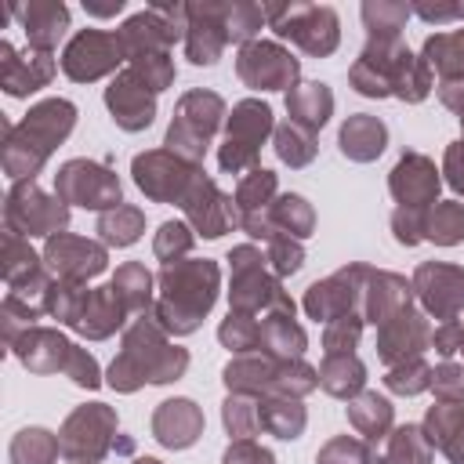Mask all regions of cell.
<instances>
[{
    "mask_svg": "<svg viewBox=\"0 0 464 464\" xmlns=\"http://www.w3.org/2000/svg\"><path fill=\"white\" fill-rule=\"evenodd\" d=\"M163 297L156 304L160 326L174 334H192L218 297V265L214 261H174L160 276Z\"/></svg>",
    "mask_w": 464,
    "mask_h": 464,
    "instance_id": "obj_2",
    "label": "cell"
},
{
    "mask_svg": "<svg viewBox=\"0 0 464 464\" xmlns=\"http://www.w3.org/2000/svg\"><path fill=\"white\" fill-rule=\"evenodd\" d=\"M460 334H464V323L450 319V323H442L439 330H431V348H435L439 355H453V352L460 348Z\"/></svg>",
    "mask_w": 464,
    "mask_h": 464,
    "instance_id": "obj_58",
    "label": "cell"
},
{
    "mask_svg": "<svg viewBox=\"0 0 464 464\" xmlns=\"http://www.w3.org/2000/svg\"><path fill=\"white\" fill-rule=\"evenodd\" d=\"M272 192H276V174L254 167V170L239 181L236 203L243 207V214H257V210H268V196H272Z\"/></svg>",
    "mask_w": 464,
    "mask_h": 464,
    "instance_id": "obj_44",
    "label": "cell"
},
{
    "mask_svg": "<svg viewBox=\"0 0 464 464\" xmlns=\"http://www.w3.org/2000/svg\"><path fill=\"white\" fill-rule=\"evenodd\" d=\"M428 442L439 446L450 460L464 464V406L457 402H442L428 410Z\"/></svg>",
    "mask_w": 464,
    "mask_h": 464,
    "instance_id": "obj_29",
    "label": "cell"
},
{
    "mask_svg": "<svg viewBox=\"0 0 464 464\" xmlns=\"http://www.w3.org/2000/svg\"><path fill=\"white\" fill-rule=\"evenodd\" d=\"M261 348L276 359H297L304 352V330L294 323L290 308H276L261 319Z\"/></svg>",
    "mask_w": 464,
    "mask_h": 464,
    "instance_id": "obj_30",
    "label": "cell"
},
{
    "mask_svg": "<svg viewBox=\"0 0 464 464\" xmlns=\"http://www.w3.org/2000/svg\"><path fill=\"white\" fill-rule=\"evenodd\" d=\"M239 76L250 83V87H265V91H276V87H290L294 76H297V58H290L283 47L276 44H246L239 51V62H236Z\"/></svg>",
    "mask_w": 464,
    "mask_h": 464,
    "instance_id": "obj_16",
    "label": "cell"
},
{
    "mask_svg": "<svg viewBox=\"0 0 464 464\" xmlns=\"http://www.w3.org/2000/svg\"><path fill=\"white\" fill-rule=\"evenodd\" d=\"M44 257L69 283H83L87 276H98L105 268V250L98 243H87V239H76V236H65V232L47 239Z\"/></svg>",
    "mask_w": 464,
    "mask_h": 464,
    "instance_id": "obj_18",
    "label": "cell"
},
{
    "mask_svg": "<svg viewBox=\"0 0 464 464\" xmlns=\"http://www.w3.org/2000/svg\"><path fill=\"white\" fill-rule=\"evenodd\" d=\"M181 207H185V214L192 218V225L199 228V236H207V239L228 232V228L239 221L236 210H232V199H228L225 192H218V185H214L210 178H203V174H199V178L192 181V188L185 192Z\"/></svg>",
    "mask_w": 464,
    "mask_h": 464,
    "instance_id": "obj_17",
    "label": "cell"
},
{
    "mask_svg": "<svg viewBox=\"0 0 464 464\" xmlns=\"http://www.w3.org/2000/svg\"><path fill=\"white\" fill-rule=\"evenodd\" d=\"M446 174H450V185L457 192H464V141L446 149Z\"/></svg>",
    "mask_w": 464,
    "mask_h": 464,
    "instance_id": "obj_60",
    "label": "cell"
},
{
    "mask_svg": "<svg viewBox=\"0 0 464 464\" xmlns=\"http://www.w3.org/2000/svg\"><path fill=\"white\" fill-rule=\"evenodd\" d=\"M362 265H352V268H341L337 276H330L326 283H315L308 286L304 294V312L312 319H323V323H334L341 315H355L352 308L362 301Z\"/></svg>",
    "mask_w": 464,
    "mask_h": 464,
    "instance_id": "obj_12",
    "label": "cell"
},
{
    "mask_svg": "<svg viewBox=\"0 0 464 464\" xmlns=\"http://www.w3.org/2000/svg\"><path fill=\"white\" fill-rule=\"evenodd\" d=\"M134 464H160V460H152V457H141V460H134Z\"/></svg>",
    "mask_w": 464,
    "mask_h": 464,
    "instance_id": "obj_61",
    "label": "cell"
},
{
    "mask_svg": "<svg viewBox=\"0 0 464 464\" xmlns=\"http://www.w3.org/2000/svg\"><path fill=\"white\" fill-rule=\"evenodd\" d=\"M431 377H435V370H428L420 359H406V362H399V366H392V370H388L384 384H388L392 392L417 395V392L431 388Z\"/></svg>",
    "mask_w": 464,
    "mask_h": 464,
    "instance_id": "obj_48",
    "label": "cell"
},
{
    "mask_svg": "<svg viewBox=\"0 0 464 464\" xmlns=\"http://www.w3.org/2000/svg\"><path fill=\"white\" fill-rule=\"evenodd\" d=\"M112 286H116V294H120V301L127 304V312L130 308H145L149 304V286H152V276L141 268V265H123L120 272H116V279H112Z\"/></svg>",
    "mask_w": 464,
    "mask_h": 464,
    "instance_id": "obj_45",
    "label": "cell"
},
{
    "mask_svg": "<svg viewBox=\"0 0 464 464\" xmlns=\"http://www.w3.org/2000/svg\"><path fill=\"white\" fill-rule=\"evenodd\" d=\"M225 464H272V453L254 446V442H246V439H239L236 446H228Z\"/></svg>",
    "mask_w": 464,
    "mask_h": 464,
    "instance_id": "obj_59",
    "label": "cell"
},
{
    "mask_svg": "<svg viewBox=\"0 0 464 464\" xmlns=\"http://www.w3.org/2000/svg\"><path fill=\"white\" fill-rule=\"evenodd\" d=\"M185 14H188V7H174V11L170 7H152V11H141V14H134L130 22L120 25L116 40H120L123 54H130V62L145 58V54H163L181 36V29H188V25L174 22V18H185Z\"/></svg>",
    "mask_w": 464,
    "mask_h": 464,
    "instance_id": "obj_8",
    "label": "cell"
},
{
    "mask_svg": "<svg viewBox=\"0 0 464 464\" xmlns=\"http://www.w3.org/2000/svg\"><path fill=\"white\" fill-rule=\"evenodd\" d=\"M406 14L410 11L402 4H366L362 7V18H366L373 40H395V33L402 29Z\"/></svg>",
    "mask_w": 464,
    "mask_h": 464,
    "instance_id": "obj_47",
    "label": "cell"
},
{
    "mask_svg": "<svg viewBox=\"0 0 464 464\" xmlns=\"http://www.w3.org/2000/svg\"><path fill=\"white\" fill-rule=\"evenodd\" d=\"M123 312H127V304L120 301V294H116L112 283L102 286V290H87L83 308H80L72 330H80L87 337H105V334H112L123 323Z\"/></svg>",
    "mask_w": 464,
    "mask_h": 464,
    "instance_id": "obj_26",
    "label": "cell"
},
{
    "mask_svg": "<svg viewBox=\"0 0 464 464\" xmlns=\"http://www.w3.org/2000/svg\"><path fill=\"white\" fill-rule=\"evenodd\" d=\"M0 54H4V91L7 94H29L36 87H44L51 80V54L47 51H33L29 62H18L11 44H0Z\"/></svg>",
    "mask_w": 464,
    "mask_h": 464,
    "instance_id": "obj_28",
    "label": "cell"
},
{
    "mask_svg": "<svg viewBox=\"0 0 464 464\" xmlns=\"http://www.w3.org/2000/svg\"><path fill=\"white\" fill-rule=\"evenodd\" d=\"M431 388H435V395H442V402H460L464 399V366H453V362L439 366L431 377Z\"/></svg>",
    "mask_w": 464,
    "mask_h": 464,
    "instance_id": "obj_55",
    "label": "cell"
},
{
    "mask_svg": "<svg viewBox=\"0 0 464 464\" xmlns=\"http://www.w3.org/2000/svg\"><path fill=\"white\" fill-rule=\"evenodd\" d=\"M410 283L402 276H392V272H370L366 268V286H362V315L366 323H384L392 319L395 312H402L410 304Z\"/></svg>",
    "mask_w": 464,
    "mask_h": 464,
    "instance_id": "obj_22",
    "label": "cell"
},
{
    "mask_svg": "<svg viewBox=\"0 0 464 464\" xmlns=\"http://www.w3.org/2000/svg\"><path fill=\"white\" fill-rule=\"evenodd\" d=\"M65 373H69L76 384H83V388H98V384H102V377H98V362H94L87 352H80V348H72Z\"/></svg>",
    "mask_w": 464,
    "mask_h": 464,
    "instance_id": "obj_57",
    "label": "cell"
},
{
    "mask_svg": "<svg viewBox=\"0 0 464 464\" xmlns=\"http://www.w3.org/2000/svg\"><path fill=\"white\" fill-rule=\"evenodd\" d=\"M272 130V109L265 102H239L228 116V138L221 145V167L225 170H243L254 167L257 145Z\"/></svg>",
    "mask_w": 464,
    "mask_h": 464,
    "instance_id": "obj_9",
    "label": "cell"
},
{
    "mask_svg": "<svg viewBox=\"0 0 464 464\" xmlns=\"http://www.w3.org/2000/svg\"><path fill=\"white\" fill-rule=\"evenodd\" d=\"M286 109H290V116H294L297 127L315 130V127H323L326 116H330L334 94L326 91V83H297V87H290V94H286Z\"/></svg>",
    "mask_w": 464,
    "mask_h": 464,
    "instance_id": "obj_31",
    "label": "cell"
},
{
    "mask_svg": "<svg viewBox=\"0 0 464 464\" xmlns=\"http://www.w3.org/2000/svg\"><path fill=\"white\" fill-rule=\"evenodd\" d=\"M392 196L406 210H428L435 203V196H439V174H435V167L424 156H417V152L402 156L399 167L392 170Z\"/></svg>",
    "mask_w": 464,
    "mask_h": 464,
    "instance_id": "obj_20",
    "label": "cell"
},
{
    "mask_svg": "<svg viewBox=\"0 0 464 464\" xmlns=\"http://www.w3.org/2000/svg\"><path fill=\"white\" fill-rule=\"evenodd\" d=\"M359 330H362V319L359 315H341L334 323H326V355H352L355 341H359Z\"/></svg>",
    "mask_w": 464,
    "mask_h": 464,
    "instance_id": "obj_50",
    "label": "cell"
},
{
    "mask_svg": "<svg viewBox=\"0 0 464 464\" xmlns=\"http://www.w3.org/2000/svg\"><path fill=\"white\" fill-rule=\"evenodd\" d=\"M11 199L25 203V218H22V221H14V225H7L11 232L40 236V232H58V228H65L69 210L62 207V199H47L33 181H29V185H14Z\"/></svg>",
    "mask_w": 464,
    "mask_h": 464,
    "instance_id": "obj_25",
    "label": "cell"
},
{
    "mask_svg": "<svg viewBox=\"0 0 464 464\" xmlns=\"http://www.w3.org/2000/svg\"><path fill=\"white\" fill-rule=\"evenodd\" d=\"M348 417H352V424H355L370 442L384 439V431L392 428V406H388V399H381L377 392H362V395L348 406Z\"/></svg>",
    "mask_w": 464,
    "mask_h": 464,
    "instance_id": "obj_36",
    "label": "cell"
},
{
    "mask_svg": "<svg viewBox=\"0 0 464 464\" xmlns=\"http://www.w3.org/2000/svg\"><path fill=\"white\" fill-rule=\"evenodd\" d=\"M185 366H188V355L181 348H170L152 319H138L123 337L120 359L109 366V384L120 392H134L141 381H152V384L178 381Z\"/></svg>",
    "mask_w": 464,
    "mask_h": 464,
    "instance_id": "obj_1",
    "label": "cell"
},
{
    "mask_svg": "<svg viewBox=\"0 0 464 464\" xmlns=\"http://www.w3.org/2000/svg\"><path fill=\"white\" fill-rule=\"evenodd\" d=\"M225 428L236 435V439H250L257 428H261V402H250L243 395H228L225 402Z\"/></svg>",
    "mask_w": 464,
    "mask_h": 464,
    "instance_id": "obj_49",
    "label": "cell"
},
{
    "mask_svg": "<svg viewBox=\"0 0 464 464\" xmlns=\"http://www.w3.org/2000/svg\"><path fill=\"white\" fill-rule=\"evenodd\" d=\"M413 290L420 294V301L428 304V312H435V319L450 323L464 308V268H453V265H420L417 276H413Z\"/></svg>",
    "mask_w": 464,
    "mask_h": 464,
    "instance_id": "obj_15",
    "label": "cell"
},
{
    "mask_svg": "<svg viewBox=\"0 0 464 464\" xmlns=\"http://www.w3.org/2000/svg\"><path fill=\"white\" fill-rule=\"evenodd\" d=\"M123 47L116 40V33H102V29H83L69 47H65V58H62V69L72 76V80H94L109 69H116Z\"/></svg>",
    "mask_w": 464,
    "mask_h": 464,
    "instance_id": "obj_14",
    "label": "cell"
},
{
    "mask_svg": "<svg viewBox=\"0 0 464 464\" xmlns=\"http://www.w3.org/2000/svg\"><path fill=\"white\" fill-rule=\"evenodd\" d=\"M268 243H272L268 261H272V268H276L279 276H286V272H297V268H301V261H304L301 243H290V236H276V239H268Z\"/></svg>",
    "mask_w": 464,
    "mask_h": 464,
    "instance_id": "obj_54",
    "label": "cell"
},
{
    "mask_svg": "<svg viewBox=\"0 0 464 464\" xmlns=\"http://www.w3.org/2000/svg\"><path fill=\"white\" fill-rule=\"evenodd\" d=\"M58 199L62 203H80V207H120V181L112 170L87 163V160H72L58 170Z\"/></svg>",
    "mask_w": 464,
    "mask_h": 464,
    "instance_id": "obj_11",
    "label": "cell"
},
{
    "mask_svg": "<svg viewBox=\"0 0 464 464\" xmlns=\"http://www.w3.org/2000/svg\"><path fill=\"white\" fill-rule=\"evenodd\" d=\"M221 98L210 94V91H192L181 98L178 105V116L167 130V149L188 163H199L203 152H207V141L210 134L218 130V120H221Z\"/></svg>",
    "mask_w": 464,
    "mask_h": 464,
    "instance_id": "obj_4",
    "label": "cell"
},
{
    "mask_svg": "<svg viewBox=\"0 0 464 464\" xmlns=\"http://www.w3.org/2000/svg\"><path fill=\"white\" fill-rule=\"evenodd\" d=\"M105 105H109L112 120H116L123 130H141V127H149L152 116H156V98H152V91H149L130 69L112 80V87L105 91Z\"/></svg>",
    "mask_w": 464,
    "mask_h": 464,
    "instance_id": "obj_19",
    "label": "cell"
},
{
    "mask_svg": "<svg viewBox=\"0 0 464 464\" xmlns=\"http://www.w3.org/2000/svg\"><path fill=\"white\" fill-rule=\"evenodd\" d=\"M431 344V330H428V319L417 312V308H402L395 312L392 319L381 323V334H377V355L388 362V366H399L406 359H417V352H424Z\"/></svg>",
    "mask_w": 464,
    "mask_h": 464,
    "instance_id": "obj_13",
    "label": "cell"
},
{
    "mask_svg": "<svg viewBox=\"0 0 464 464\" xmlns=\"http://www.w3.org/2000/svg\"><path fill=\"white\" fill-rule=\"evenodd\" d=\"M188 246H192V236H188V228L181 221H167L160 228V236H156V257H163L167 265L174 261V254H185Z\"/></svg>",
    "mask_w": 464,
    "mask_h": 464,
    "instance_id": "obj_53",
    "label": "cell"
},
{
    "mask_svg": "<svg viewBox=\"0 0 464 464\" xmlns=\"http://www.w3.org/2000/svg\"><path fill=\"white\" fill-rule=\"evenodd\" d=\"M384 141H388V130H384V123L377 116L359 112V116H352L341 127V149L352 160H373V156H381Z\"/></svg>",
    "mask_w": 464,
    "mask_h": 464,
    "instance_id": "obj_33",
    "label": "cell"
},
{
    "mask_svg": "<svg viewBox=\"0 0 464 464\" xmlns=\"http://www.w3.org/2000/svg\"><path fill=\"white\" fill-rule=\"evenodd\" d=\"M199 428H203V413L196 410L192 399H167V402L156 410V417H152L156 439H160L163 446H170V450L192 446L196 435H199Z\"/></svg>",
    "mask_w": 464,
    "mask_h": 464,
    "instance_id": "obj_24",
    "label": "cell"
},
{
    "mask_svg": "<svg viewBox=\"0 0 464 464\" xmlns=\"http://www.w3.org/2000/svg\"><path fill=\"white\" fill-rule=\"evenodd\" d=\"M18 14H22V25H25L29 44L36 51H51L54 40L65 33V22H69V11L62 4H29Z\"/></svg>",
    "mask_w": 464,
    "mask_h": 464,
    "instance_id": "obj_32",
    "label": "cell"
},
{
    "mask_svg": "<svg viewBox=\"0 0 464 464\" xmlns=\"http://www.w3.org/2000/svg\"><path fill=\"white\" fill-rule=\"evenodd\" d=\"M261 428H268L279 439H297L304 428V410L290 399H265L261 402Z\"/></svg>",
    "mask_w": 464,
    "mask_h": 464,
    "instance_id": "obj_39",
    "label": "cell"
},
{
    "mask_svg": "<svg viewBox=\"0 0 464 464\" xmlns=\"http://www.w3.org/2000/svg\"><path fill=\"white\" fill-rule=\"evenodd\" d=\"M130 72L156 94V91H163L170 80H174V65L167 62V54H145V58H134L130 62Z\"/></svg>",
    "mask_w": 464,
    "mask_h": 464,
    "instance_id": "obj_51",
    "label": "cell"
},
{
    "mask_svg": "<svg viewBox=\"0 0 464 464\" xmlns=\"http://www.w3.org/2000/svg\"><path fill=\"white\" fill-rule=\"evenodd\" d=\"M116 431V413L102 402H91V406H80L62 435H58V446H62V457L76 460V464H94L105 450H109V435Z\"/></svg>",
    "mask_w": 464,
    "mask_h": 464,
    "instance_id": "obj_7",
    "label": "cell"
},
{
    "mask_svg": "<svg viewBox=\"0 0 464 464\" xmlns=\"http://www.w3.org/2000/svg\"><path fill=\"white\" fill-rule=\"evenodd\" d=\"M315 464H366V446L355 439H334Z\"/></svg>",
    "mask_w": 464,
    "mask_h": 464,
    "instance_id": "obj_56",
    "label": "cell"
},
{
    "mask_svg": "<svg viewBox=\"0 0 464 464\" xmlns=\"http://www.w3.org/2000/svg\"><path fill=\"white\" fill-rule=\"evenodd\" d=\"M424 236L435 243H457L464 236V207L460 203H435V210H428L424 218Z\"/></svg>",
    "mask_w": 464,
    "mask_h": 464,
    "instance_id": "obj_43",
    "label": "cell"
},
{
    "mask_svg": "<svg viewBox=\"0 0 464 464\" xmlns=\"http://www.w3.org/2000/svg\"><path fill=\"white\" fill-rule=\"evenodd\" d=\"M225 384L236 395L246 392H265V395H304L319 384V373L312 366H304L301 359H276V355H261V359H236L225 366Z\"/></svg>",
    "mask_w": 464,
    "mask_h": 464,
    "instance_id": "obj_3",
    "label": "cell"
},
{
    "mask_svg": "<svg viewBox=\"0 0 464 464\" xmlns=\"http://www.w3.org/2000/svg\"><path fill=\"white\" fill-rule=\"evenodd\" d=\"M14 352H18V359H22L29 370L51 373V370H58V366H62V370L69 366L72 344H69L62 334H54V330H29Z\"/></svg>",
    "mask_w": 464,
    "mask_h": 464,
    "instance_id": "obj_27",
    "label": "cell"
},
{
    "mask_svg": "<svg viewBox=\"0 0 464 464\" xmlns=\"http://www.w3.org/2000/svg\"><path fill=\"white\" fill-rule=\"evenodd\" d=\"M62 453V446L44 431V428H25L11 442V460L14 464H51Z\"/></svg>",
    "mask_w": 464,
    "mask_h": 464,
    "instance_id": "obj_40",
    "label": "cell"
},
{
    "mask_svg": "<svg viewBox=\"0 0 464 464\" xmlns=\"http://www.w3.org/2000/svg\"><path fill=\"white\" fill-rule=\"evenodd\" d=\"M221 344H228L232 352H250L261 348V323H254L243 312H228V319L221 323Z\"/></svg>",
    "mask_w": 464,
    "mask_h": 464,
    "instance_id": "obj_46",
    "label": "cell"
},
{
    "mask_svg": "<svg viewBox=\"0 0 464 464\" xmlns=\"http://www.w3.org/2000/svg\"><path fill=\"white\" fill-rule=\"evenodd\" d=\"M431 460V442L420 428L406 424L388 439V453L377 464H428Z\"/></svg>",
    "mask_w": 464,
    "mask_h": 464,
    "instance_id": "obj_38",
    "label": "cell"
},
{
    "mask_svg": "<svg viewBox=\"0 0 464 464\" xmlns=\"http://www.w3.org/2000/svg\"><path fill=\"white\" fill-rule=\"evenodd\" d=\"M265 214H268L276 236H279V232H283V236H297V239L312 236V207H308L301 196H279L276 207H268Z\"/></svg>",
    "mask_w": 464,
    "mask_h": 464,
    "instance_id": "obj_37",
    "label": "cell"
},
{
    "mask_svg": "<svg viewBox=\"0 0 464 464\" xmlns=\"http://www.w3.org/2000/svg\"><path fill=\"white\" fill-rule=\"evenodd\" d=\"M228 261H232V290H228V301H232L236 312L250 315V312L268 308V304H272V308H290V312H294V301L279 294V283L268 279V276L261 272V254H257L254 246H239V250H232Z\"/></svg>",
    "mask_w": 464,
    "mask_h": 464,
    "instance_id": "obj_5",
    "label": "cell"
},
{
    "mask_svg": "<svg viewBox=\"0 0 464 464\" xmlns=\"http://www.w3.org/2000/svg\"><path fill=\"white\" fill-rule=\"evenodd\" d=\"M424 62L428 69H439L446 80H460L464 76V29L431 36L424 44Z\"/></svg>",
    "mask_w": 464,
    "mask_h": 464,
    "instance_id": "obj_35",
    "label": "cell"
},
{
    "mask_svg": "<svg viewBox=\"0 0 464 464\" xmlns=\"http://www.w3.org/2000/svg\"><path fill=\"white\" fill-rule=\"evenodd\" d=\"M72 120H76V109H72L69 102L54 98V102L36 105V109L25 116V123H22V127H14V134H18V138H25L33 149H40V152L47 156V152H51V145H58V141L72 130Z\"/></svg>",
    "mask_w": 464,
    "mask_h": 464,
    "instance_id": "obj_21",
    "label": "cell"
},
{
    "mask_svg": "<svg viewBox=\"0 0 464 464\" xmlns=\"http://www.w3.org/2000/svg\"><path fill=\"white\" fill-rule=\"evenodd\" d=\"M362 381H366V370L355 355H326V362L319 370V384L341 399H352L362 388Z\"/></svg>",
    "mask_w": 464,
    "mask_h": 464,
    "instance_id": "obj_34",
    "label": "cell"
},
{
    "mask_svg": "<svg viewBox=\"0 0 464 464\" xmlns=\"http://www.w3.org/2000/svg\"><path fill=\"white\" fill-rule=\"evenodd\" d=\"M188 58L196 65H214L228 33H225V7H188Z\"/></svg>",
    "mask_w": 464,
    "mask_h": 464,
    "instance_id": "obj_23",
    "label": "cell"
},
{
    "mask_svg": "<svg viewBox=\"0 0 464 464\" xmlns=\"http://www.w3.org/2000/svg\"><path fill=\"white\" fill-rule=\"evenodd\" d=\"M265 18V7H250V4H232L225 7V33L228 40H246Z\"/></svg>",
    "mask_w": 464,
    "mask_h": 464,
    "instance_id": "obj_52",
    "label": "cell"
},
{
    "mask_svg": "<svg viewBox=\"0 0 464 464\" xmlns=\"http://www.w3.org/2000/svg\"><path fill=\"white\" fill-rule=\"evenodd\" d=\"M276 152H279V160H286L290 167H304V163L315 156V138H312V130H304V127H297V123L290 120V123L276 127Z\"/></svg>",
    "mask_w": 464,
    "mask_h": 464,
    "instance_id": "obj_42",
    "label": "cell"
},
{
    "mask_svg": "<svg viewBox=\"0 0 464 464\" xmlns=\"http://www.w3.org/2000/svg\"><path fill=\"white\" fill-rule=\"evenodd\" d=\"M199 174H203L199 163H188V160L170 156V152H145V156L134 160V181L152 199H174V203H181L185 192L192 188V181Z\"/></svg>",
    "mask_w": 464,
    "mask_h": 464,
    "instance_id": "obj_10",
    "label": "cell"
},
{
    "mask_svg": "<svg viewBox=\"0 0 464 464\" xmlns=\"http://www.w3.org/2000/svg\"><path fill=\"white\" fill-rule=\"evenodd\" d=\"M279 36H290L308 54H330L337 47V14L330 7L290 4V7H265Z\"/></svg>",
    "mask_w": 464,
    "mask_h": 464,
    "instance_id": "obj_6",
    "label": "cell"
},
{
    "mask_svg": "<svg viewBox=\"0 0 464 464\" xmlns=\"http://www.w3.org/2000/svg\"><path fill=\"white\" fill-rule=\"evenodd\" d=\"M98 232H102V239L112 243V246H130V243L141 236V210H134V207H116V210H109V214L98 218Z\"/></svg>",
    "mask_w": 464,
    "mask_h": 464,
    "instance_id": "obj_41",
    "label": "cell"
}]
</instances>
